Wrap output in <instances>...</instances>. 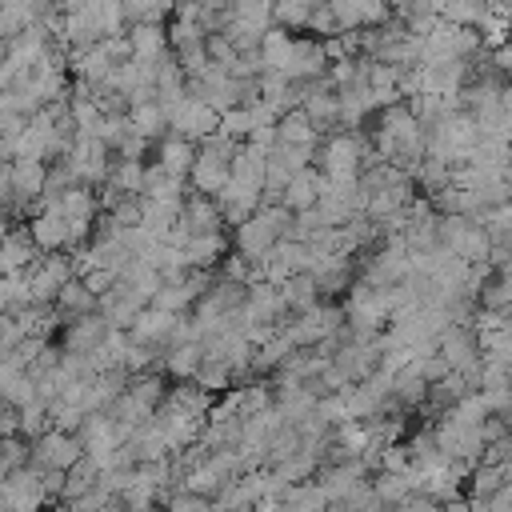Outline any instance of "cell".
<instances>
[{
  "label": "cell",
  "mask_w": 512,
  "mask_h": 512,
  "mask_svg": "<svg viewBox=\"0 0 512 512\" xmlns=\"http://www.w3.org/2000/svg\"><path fill=\"white\" fill-rule=\"evenodd\" d=\"M84 456V440L76 432H60V428H48L40 436H32V468L36 472H48V468H60L68 472L76 460Z\"/></svg>",
  "instance_id": "1"
},
{
  "label": "cell",
  "mask_w": 512,
  "mask_h": 512,
  "mask_svg": "<svg viewBox=\"0 0 512 512\" xmlns=\"http://www.w3.org/2000/svg\"><path fill=\"white\" fill-rule=\"evenodd\" d=\"M44 504H52V500H48L44 476H40L32 464H24V468H16V472L4 476V508H16V512H40Z\"/></svg>",
  "instance_id": "2"
},
{
  "label": "cell",
  "mask_w": 512,
  "mask_h": 512,
  "mask_svg": "<svg viewBox=\"0 0 512 512\" xmlns=\"http://www.w3.org/2000/svg\"><path fill=\"white\" fill-rule=\"evenodd\" d=\"M112 336V324L104 320V316H80V320H68V328H64V352H96L104 340Z\"/></svg>",
  "instance_id": "3"
},
{
  "label": "cell",
  "mask_w": 512,
  "mask_h": 512,
  "mask_svg": "<svg viewBox=\"0 0 512 512\" xmlns=\"http://www.w3.org/2000/svg\"><path fill=\"white\" fill-rule=\"evenodd\" d=\"M156 164H164L172 176L188 180V172H192V164H196V140H188V136H168V140H160V160H156Z\"/></svg>",
  "instance_id": "4"
},
{
  "label": "cell",
  "mask_w": 512,
  "mask_h": 512,
  "mask_svg": "<svg viewBox=\"0 0 512 512\" xmlns=\"http://www.w3.org/2000/svg\"><path fill=\"white\" fill-rule=\"evenodd\" d=\"M180 252H184V260H188V268H212L220 256H224V236L220 232H200V236H188L184 244H180Z\"/></svg>",
  "instance_id": "5"
},
{
  "label": "cell",
  "mask_w": 512,
  "mask_h": 512,
  "mask_svg": "<svg viewBox=\"0 0 512 512\" xmlns=\"http://www.w3.org/2000/svg\"><path fill=\"white\" fill-rule=\"evenodd\" d=\"M96 484H100V464H96L92 456H80V460L64 472V492H60V500L72 504V500H80L84 492H92Z\"/></svg>",
  "instance_id": "6"
},
{
  "label": "cell",
  "mask_w": 512,
  "mask_h": 512,
  "mask_svg": "<svg viewBox=\"0 0 512 512\" xmlns=\"http://www.w3.org/2000/svg\"><path fill=\"white\" fill-rule=\"evenodd\" d=\"M284 512H328V496L320 492V484L316 480H300V484H292L288 492H284Z\"/></svg>",
  "instance_id": "7"
},
{
  "label": "cell",
  "mask_w": 512,
  "mask_h": 512,
  "mask_svg": "<svg viewBox=\"0 0 512 512\" xmlns=\"http://www.w3.org/2000/svg\"><path fill=\"white\" fill-rule=\"evenodd\" d=\"M40 512H72V508H68V500H52V504H44Z\"/></svg>",
  "instance_id": "8"
},
{
  "label": "cell",
  "mask_w": 512,
  "mask_h": 512,
  "mask_svg": "<svg viewBox=\"0 0 512 512\" xmlns=\"http://www.w3.org/2000/svg\"><path fill=\"white\" fill-rule=\"evenodd\" d=\"M4 224H8V220H4V212H0V240L8 236V228H4Z\"/></svg>",
  "instance_id": "9"
}]
</instances>
